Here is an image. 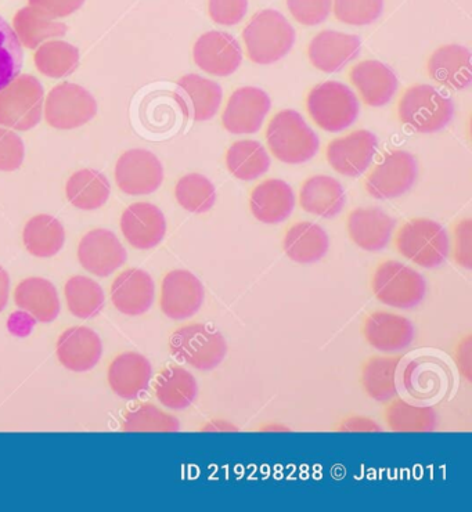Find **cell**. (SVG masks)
Returning <instances> with one entry per match:
<instances>
[{
    "instance_id": "cell-54",
    "label": "cell",
    "mask_w": 472,
    "mask_h": 512,
    "mask_svg": "<svg viewBox=\"0 0 472 512\" xmlns=\"http://www.w3.org/2000/svg\"><path fill=\"white\" fill-rule=\"evenodd\" d=\"M261 429H262V431H266V432H272V431L283 432V431H288V429L286 427H281V425H269V427H262Z\"/></svg>"
},
{
    "instance_id": "cell-37",
    "label": "cell",
    "mask_w": 472,
    "mask_h": 512,
    "mask_svg": "<svg viewBox=\"0 0 472 512\" xmlns=\"http://www.w3.org/2000/svg\"><path fill=\"white\" fill-rule=\"evenodd\" d=\"M178 86L192 104L194 121L203 122L215 117L223 99L221 86L196 74L180 78Z\"/></svg>"
},
{
    "instance_id": "cell-15",
    "label": "cell",
    "mask_w": 472,
    "mask_h": 512,
    "mask_svg": "<svg viewBox=\"0 0 472 512\" xmlns=\"http://www.w3.org/2000/svg\"><path fill=\"white\" fill-rule=\"evenodd\" d=\"M377 150V137L370 131L360 129L340 139H334L327 146L326 157L335 172L358 178L370 167Z\"/></svg>"
},
{
    "instance_id": "cell-17",
    "label": "cell",
    "mask_w": 472,
    "mask_h": 512,
    "mask_svg": "<svg viewBox=\"0 0 472 512\" xmlns=\"http://www.w3.org/2000/svg\"><path fill=\"white\" fill-rule=\"evenodd\" d=\"M121 232L136 250H151L164 240L167 221L157 205L135 203L129 205L121 216Z\"/></svg>"
},
{
    "instance_id": "cell-39",
    "label": "cell",
    "mask_w": 472,
    "mask_h": 512,
    "mask_svg": "<svg viewBox=\"0 0 472 512\" xmlns=\"http://www.w3.org/2000/svg\"><path fill=\"white\" fill-rule=\"evenodd\" d=\"M67 308L78 319L99 315L106 304V294L97 281L86 276H74L64 286Z\"/></svg>"
},
{
    "instance_id": "cell-36",
    "label": "cell",
    "mask_w": 472,
    "mask_h": 512,
    "mask_svg": "<svg viewBox=\"0 0 472 512\" xmlns=\"http://www.w3.org/2000/svg\"><path fill=\"white\" fill-rule=\"evenodd\" d=\"M226 167L234 178L250 182L268 172L270 157L261 143L255 140H239L226 153Z\"/></svg>"
},
{
    "instance_id": "cell-25",
    "label": "cell",
    "mask_w": 472,
    "mask_h": 512,
    "mask_svg": "<svg viewBox=\"0 0 472 512\" xmlns=\"http://www.w3.org/2000/svg\"><path fill=\"white\" fill-rule=\"evenodd\" d=\"M295 207L294 191L280 179H268L251 191L250 208L257 221L276 225L286 221Z\"/></svg>"
},
{
    "instance_id": "cell-14",
    "label": "cell",
    "mask_w": 472,
    "mask_h": 512,
    "mask_svg": "<svg viewBox=\"0 0 472 512\" xmlns=\"http://www.w3.org/2000/svg\"><path fill=\"white\" fill-rule=\"evenodd\" d=\"M268 93L255 86H244L230 96L222 114V125L234 135L257 133L270 111Z\"/></svg>"
},
{
    "instance_id": "cell-13",
    "label": "cell",
    "mask_w": 472,
    "mask_h": 512,
    "mask_svg": "<svg viewBox=\"0 0 472 512\" xmlns=\"http://www.w3.org/2000/svg\"><path fill=\"white\" fill-rule=\"evenodd\" d=\"M194 63L207 74L215 77H229L243 63L240 43L228 32H205L194 43Z\"/></svg>"
},
{
    "instance_id": "cell-44",
    "label": "cell",
    "mask_w": 472,
    "mask_h": 512,
    "mask_svg": "<svg viewBox=\"0 0 472 512\" xmlns=\"http://www.w3.org/2000/svg\"><path fill=\"white\" fill-rule=\"evenodd\" d=\"M385 0H334L335 18L348 25H370L376 23L384 12Z\"/></svg>"
},
{
    "instance_id": "cell-31",
    "label": "cell",
    "mask_w": 472,
    "mask_h": 512,
    "mask_svg": "<svg viewBox=\"0 0 472 512\" xmlns=\"http://www.w3.org/2000/svg\"><path fill=\"white\" fill-rule=\"evenodd\" d=\"M110 194L111 186L106 175L95 169H81L72 173L66 183L67 200L81 211L102 208Z\"/></svg>"
},
{
    "instance_id": "cell-45",
    "label": "cell",
    "mask_w": 472,
    "mask_h": 512,
    "mask_svg": "<svg viewBox=\"0 0 472 512\" xmlns=\"http://www.w3.org/2000/svg\"><path fill=\"white\" fill-rule=\"evenodd\" d=\"M286 3L295 21L306 27L324 23L333 10V0H286Z\"/></svg>"
},
{
    "instance_id": "cell-49",
    "label": "cell",
    "mask_w": 472,
    "mask_h": 512,
    "mask_svg": "<svg viewBox=\"0 0 472 512\" xmlns=\"http://www.w3.org/2000/svg\"><path fill=\"white\" fill-rule=\"evenodd\" d=\"M86 0H28V6L42 16L59 20L78 12Z\"/></svg>"
},
{
    "instance_id": "cell-4",
    "label": "cell",
    "mask_w": 472,
    "mask_h": 512,
    "mask_svg": "<svg viewBox=\"0 0 472 512\" xmlns=\"http://www.w3.org/2000/svg\"><path fill=\"white\" fill-rule=\"evenodd\" d=\"M169 351L179 362L196 370H214L225 359L228 345L221 331L201 323L176 328L169 338Z\"/></svg>"
},
{
    "instance_id": "cell-7",
    "label": "cell",
    "mask_w": 472,
    "mask_h": 512,
    "mask_svg": "<svg viewBox=\"0 0 472 512\" xmlns=\"http://www.w3.org/2000/svg\"><path fill=\"white\" fill-rule=\"evenodd\" d=\"M309 117L323 131H345L359 115L358 97L347 85L327 81L315 86L306 99Z\"/></svg>"
},
{
    "instance_id": "cell-35",
    "label": "cell",
    "mask_w": 472,
    "mask_h": 512,
    "mask_svg": "<svg viewBox=\"0 0 472 512\" xmlns=\"http://www.w3.org/2000/svg\"><path fill=\"white\" fill-rule=\"evenodd\" d=\"M448 374L445 367L431 358L414 359L407 364L403 373V385L414 399L430 400L437 398L445 389Z\"/></svg>"
},
{
    "instance_id": "cell-23",
    "label": "cell",
    "mask_w": 472,
    "mask_h": 512,
    "mask_svg": "<svg viewBox=\"0 0 472 512\" xmlns=\"http://www.w3.org/2000/svg\"><path fill=\"white\" fill-rule=\"evenodd\" d=\"M394 229V219L380 208H356L348 215L349 239L365 251L376 252L387 247Z\"/></svg>"
},
{
    "instance_id": "cell-5",
    "label": "cell",
    "mask_w": 472,
    "mask_h": 512,
    "mask_svg": "<svg viewBox=\"0 0 472 512\" xmlns=\"http://www.w3.org/2000/svg\"><path fill=\"white\" fill-rule=\"evenodd\" d=\"M45 90L41 82L28 74L16 78L0 90V126L12 131L28 132L43 117Z\"/></svg>"
},
{
    "instance_id": "cell-33",
    "label": "cell",
    "mask_w": 472,
    "mask_h": 512,
    "mask_svg": "<svg viewBox=\"0 0 472 512\" xmlns=\"http://www.w3.org/2000/svg\"><path fill=\"white\" fill-rule=\"evenodd\" d=\"M13 31L21 46L36 50L45 42L66 36L68 27L60 21L36 13L28 6L18 10L14 16Z\"/></svg>"
},
{
    "instance_id": "cell-53",
    "label": "cell",
    "mask_w": 472,
    "mask_h": 512,
    "mask_svg": "<svg viewBox=\"0 0 472 512\" xmlns=\"http://www.w3.org/2000/svg\"><path fill=\"white\" fill-rule=\"evenodd\" d=\"M201 431L205 432H236L237 427H234L233 424L228 423V421L223 420H214L211 421L210 424L205 425Z\"/></svg>"
},
{
    "instance_id": "cell-21",
    "label": "cell",
    "mask_w": 472,
    "mask_h": 512,
    "mask_svg": "<svg viewBox=\"0 0 472 512\" xmlns=\"http://www.w3.org/2000/svg\"><path fill=\"white\" fill-rule=\"evenodd\" d=\"M362 334L377 351L396 352L412 344L414 328L405 316L378 310L366 317Z\"/></svg>"
},
{
    "instance_id": "cell-26",
    "label": "cell",
    "mask_w": 472,
    "mask_h": 512,
    "mask_svg": "<svg viewBox=\"0 0 472 512\" xmlns=\"http://www.w3.org/2000/svg\"><path fill=\"white\" fill-rule=\"evenodd\" d=\"M14 302L39 323H52L60 313V298L52 281L43 277H27L17 284Z\"/></svg>"
},
{
    "instance_id": "cell-34",
    "label": "cell",
    "mask_w": 472,
    "mask_h": 512,
    "mask_svg": "<svg viewBox=\"0 0 472 512\" xmlns=\"http://www.w3.org/2000/svg\"><path fill=\"white\" fill-rule=\"evenodd\" d=\"M402 359V356H373L363 363L360 382L371 399L388 402L395 398L396 376Z\"/></svg>"
},
{
    "instance_id": "cell-27",
    "label": "cell",
    "mask_w": 472,
    "mask_h": 512,
    "mask_svg": "<svg viewBox=\"0 0 472 512\" xmlns=\"http://www.w3.org/2000/svg\"><path fill=\"white\" fill-rule=\"evenodd\" d=\"M428 72L435 82L446 88L466 89L472 79L471 52L460 45L441 46L428 60Z\"/></svg>"
},
{
    "instance_id": "cell-22",
    "label": "cell",
    "mask_w": 472,
    "mask_h": 512,
    "mask_svg": "<svg viewBox=\"0 0 472 512\" xmlns=\"http://www.w3.org/2000/svg\"><path fill=\"white\" fill-rule=\"evenodd\" d=\"M153 377V367L146 356L125 352L115 356L107 371L111 391L122 399H136L147 388Z\"/></svg>"
},
{
    "instance_id": "cell-19",
    "label": "cell",
    "mask_w": 472,
    "mask_h": 512,
    "mask_svg": "<svg viewBox=\"0 0 472 512\" xmlns=\"http://www.w3.org/2000/svg\"><path fill=\"white\" fill-rule=\"evenodd\" d=\"M111 302L126 316H140L149 312L156 298V286L149 273L142 269H126L111 284Z\"/></svg>"
},
{
    "instance_id": "cell-10",
    "label": "cell",
    "mask_w": 472,
    "mask_h": 512,
    "mask_svg": "<svg viewBox=\"0 0 472 512\" xmlns=\"http://www.w3.org/2000/svg\"><path fill=\"white\" fill-rule=\"evenodd\" d=\"M115 183L126 196H149L160 189L164 168L149 150L125 151L115 164Z\"/></svg>"
},
{
    "instance_id": "cell-18",
    "label": "cell",
    "mask_w": 472,
    "mask_h": 512,
    "mask_svg": "<svg viewBox=\"0 0 472 512\" xmlns=\"http://www.w3.org/2000/svg\"><path fill=\"white\" fill-rule=\"evenodd\" d=\"M56 355L64 369L85 373L102 359V340L92 328L71 327L63 331L57 340Z\"/></svg>"
},
{
    "instance_id": "cell-46",
    "label": "cell",
    "mask_w": 472,
    "mask_h": 512,
    "mask_svg": "<svg viewBox=\"0 0 472 512\" xmlns=\"http://www.w3.org/2000/svg\"><path fill=\"white\" fill-rule=\"evenodd\" d=\"M25 144L12 129L0 126V172H14L23 167Z\"/></svg>"
},
{
    "instance_id": "cell-40",
    "label": "cell",
    "mask_w": 472,
    "mask_h": 512,
    "mask_svg": "<svg viewBox=\"0 0 472 512\" xmlns=\"http://www.w3.org/2000/svg\"><path fill=\"white\" fill-rule=\"evenodd\" d=\"M385 424L394 432H430L437 424V414L428 406H416L403 399L391 400L385 407Z\"/></svg>"
},
{
    "instance_id": "cell-38",
    "label": "cell",
    "mask_w": 472,
    "mask_h": 512,
    "mask_svg": "<svg viewBox=\"0 0 472 512\" xmlns=\"http://www.w3.org/2000/svg\"><path fill=\"white\" fill-rule=\"evenodd\" d=\"M81 54L74 45L66 41L53 39L35 50L34 63L36 70L45 77L60 79L68 77L77 70Z\"/></svg>"
},
{
    "instance_id": "cell-52",
    "label": "cell",
    "mask_w": 472,
    "mask_h": 512,
    "mask_svg": "<svg viewBox=\"0 0 472 512\" xmlns=\"http://www.w3.org/2000/svg\"><path fill=\"white\" fill-rule=\"evenodd\" d=\"M10 297V277L3 266H0V313L5 310Z\"/></svg>"
},
{
    "instance_id": "cell-11",
    "label": "cell",
    "mask_w": 472,
    "mask_h": 512,
    "mask_svg": "<svg viewBox=\"0 0 472 512\" xmlns=\"http://www.w3.org/2000/svg\"><path fill=\"white\" fill-rule=\"evenodd\" d=\"M419 175L416 158L407 151L389 153L367 176L366 190L377 200H392L412 189Z\"/></svg>"
},
{
    "instance_id": "cell-2",
    "label": "cell",
    "mask_w": 472,
    "mask_h": 512,
    "mask_svg": "<svg viewBox=\"0 0 472 512\" xmlns=\"http://www.w3.org/2000/svg\"><path fill=\"white\" fill-rule=\"evenodd\" d=\"M266 143L273 157L284 164H304L319 151L320 140L294 110H283L270 120L266 128Z\"/></svg>"
},
{
    "instance_id": "cell-50",
    "label": "cell",
    "mask_w": 472,
    "mask_h": 512,
    "mask_svg": "<svg viewBox=\"0 0 472 512\" xmlns=\"http://www.w3.org/2000/svg\"><path fill=\"white\" fill-rule=\"evenodd\" d=\"M340 432H380L381 427L369 417L352 416L345 418L335 428Z\"/></svg>"
},
{
    "instance_id": "cell-29",
    "label": "cell",
    "mask_w": 472,
    "mask_h": 512,
    "mask_svg": "<svg viewBox=\"0 0 472 512\" xmlns=\"http://www.w3.org/2000/svg\"><path fill=\"white\" fill-rule=\"evenodd\" d=\"M330 240L322 227L313 222H298L288 227L283 240L284 252L291 261L308 265L327 254Z\"/></svg>"
},
{
    "instance_id": "cell-6",
    "label": "cell",
    "mask_w": 472,
    "mask_h": 512,
    "mask_svg": "<svg viewBox=\"0 0 472 512\" xmlns=\"http://www.w3.org/2000/svg\"><path fill=\"white\" fill-rule=\"evenodd\" d=\"M395 245L399 254L425 269L441 266L450 251L446 230L427 218L410 219L402 225L396 233Z\"/></svg>"
},
{
    "instance_id": "cell-16",
    "label": "cell",
    "mask_w": 472,
    "mask_h": 512,
    "mask_svg": "<svg viewBox=\"0 0 472 512\" xmlns=\"http://www.w3.org/2000/svg\"><path fill=\"white\" fill-rule=\"evenodd\" d=\"M128 254L113 232L93 229L79 241L78 261L82 268L97 277H108L125 265Z\"/></svg>"
},
{
    "instance_id": "cell-1",
    "label": "cell",
    "mask_w": 472,
    "mask_h": 512,
    "mask_svg": "<svg viewBox=\"0 0 472 512\" xmlns=\"http://www.w3.org/2000/svg\"><path fill=\"white\" fill-rule=\"evenodd\" d=\"M295 30L277 10H261L243 31L248 59L257 64H273L286 57L295 43Z\"/></svg>"
},
{
    "instance_id": "cell-12",
    "label": "cell",
    "mask_w": 472,
    "mask_h": 512,
    "mask_svg": "<svg viewBox=\"0 0 472 512\" xmlns=\"http://www.w3.org/2000/svg\"><path fill=\"white\" fill-rule=\"evenodd\" d=\"M203 283L189 270H172L161 283L160 308L172 320H186L196 315L203 305Z\"/></svg>"
},
{
    "instance_id": "cell-8",
    "label": "cell",
    "mask_w": 472,
    "mask_h": 512,
    "mask_svg": "<svg viewBox=\"0 0 472 512\" xmlns=\"http://www.w3.org/2000/svg\"><path fill=\"white\" fill-rule=\"evenodd\" d=\"M371 288L381 304L396 309L414 308L427 294V283L423 276L396 261H385L377 266Z\"/></svg>"
},
{
    "instance_id": "cell-24",
    "label": "cell",
    "mask_w": 472,
    "mask_h": 512,
    "mask_svg": "<svg viewBox=\"0 0 472 512\" xmlns=\"http://www.w3.org/2000/svg\"><path fill=\"white\" fill-rule=\"evenodd\" d=\"M351 82L358 89L363 103L370 107H383L391 102L398 90L396 74L384 63L365 60L352 67Z\"/></svg>"
},
{
    "instance_id": "cell-28",
    "label": "cell",
    "mask_w": 472,
    "mask_h": 512,
    "mask_svg": "<svg viewBox=\"0 0 472 512\" xmlns=\"http://www.w3.org/2000/svg\"><path fill=\"white\" fill-rule=\"evenodd\" d=\"M299 204L308 214L319 218H334L344 209V187L331 176H312L302 183Z\"/></svg>"
},
{
    "instance_id": "cell-20",
    "label": "cell",
    "mask_w": 472,
    "mask_h": 512,
    "mask_svg": "<svg viewBox=\"0 0 472 512\" xmlns=\"http://www.w3.org/2000/svg\"><path fill=\"white\" fill-rule=\"evenodd\" d=\"M360 46L362 42L358 35L322 31L309 43V61L316 70L333 74L359 56Z\"/></svg>"
},
{
    "instance_id": "cell-3",
    "label": "cell",
    "mask_w": 472,
    "mask_h": 512,
    "mask_svg": "<svg viewBox=\"0 0 472 512\" xmlns=\"http://www.w3.org/2000/svg\"><path fill=\"white\" fill-rule=\"evenodd\" d=\"M452 99L431 85H413L399 100L398 115L403 125L419 133L442 131L452 121Z\"/></svg>"
},
{
    "instance_id": "cell-41",
    "label": "cell",
    "mask_w": 472,
    "mask_h": 512,
    "mask_svg": "<svg viewBox=\"0 0 472 512\" xmlns=\"http://www.w3.org/2000/svg\"><path fill=\"white\" fill-rule=\"evenodd\" d=\"M175 198L186 211L205 214L215 205L216 190L211 180L204 175L189 173L176 183Z\"/></svg>"
},
{
    "instance_id": "cell-30",
    "label": "cell",
    "mask_w": 472,
    "mask_h": 512,
    "mask_svg": "<svg viewBox=\"0 0 472 512\" xmlns=\"http://www.w3.org/2000/svg\"><path fill=\"white\" fill-rule=\"evenodd\" d=\"M198 385L193 374L183 367L171 364L157 374L154 393L162 406L171 410H185L197 398Z\"/></svg>"
},
{
    "instance_id": "cell-9",
    "label": "cell",
    "mask_w": 472,
    "mask_h": 512,
    "mask_svg": "<svg viewBox=\"0 0 472 512\" xmlns=\"http://www.w3.org/2000/svg\"><path fill=\"white\" fill-rule=\"evenodd\" d=\"M97 114V102L84 86L64 82L54 86L43 104L46 124L59 131H72L89 124Z\"/></svg>"
},
{
    "instance_id": "cell-42",
    "label": "cell",
    "mask_w": 472,
    "mask_h": 512,
    "mask_svg": "<svg viewBox=\"0 0 472 512\" xmlns=\"http://www.w3.org/2000/svg\"><path fill=\"white\" fill-rule=\"evenodd\" d=\"M122 429L125 432H178V418L150 403H142L126 411Z\"/></svg>"
},
{
    "instance_id": "cell-51",
    "label": "cell",
    "mask_w": 472,
    "mask_h": 512,
    "mask_svg": "<svg viewBox=\"0 0 472 512\" xmlns=\"http://www.w3.org/2000/svg\"><path fill=\"white\" fill-rule=\"evenodd\" d=\"M471 335H467L463 341L460 342L456 349V362L459 366L460 373L471 380Z\"/></svg>"
},
{
    "instance_id": "cell-32",
    "label": "cell",
    "mask_w": 472,
    "mask_h": 512,
    "mask_svg": "<svg viewBox=\"0 0 472 512\" xmlns=\"http://www.w3.org/2000/svg\"><path fill=\"white\" fill-rule=\"evenodd\" d=\"M25 248L36 258H52L66 244V230L52 215H35L24 226Z\"/></svg>"
},
{
    "instance_id": "cell-48",
    "label": "cell",
    "mask_w": 472,
    "mask_h": 512,
    "mask_svg": "<svg viewBox=\"0 0 472 512\" xmlns=\"http://www.w3.org/2000/svg\"><path fill=\"white\" fill-rule=\"evenodd\" d=\"M453 258L457 265L472 268V221L461 219L453 229Z\"/></svg>"
},
{
    "instance_id": "cell-43",
    "label": "cell",
    "mask_w": 472,
    "mask_h": 512,
    "mask_svg": "<svg viewBox=\"0 0 472 512\" xmlns=\"http://www.w3.org/2000/svg\"><path fill=\"white\" fill-rule=\"evenodd\" d=\"M23 46L13 28L0 16V90L9 85L23 70Z\"/></svg>"
},
{
    "instance_id": "cell-47",
    "label": "cell",
    "mask_w": 472,
    "mask_h": 512,
    "mask_svg": "<svg viewBox=\"0 0 472 512\" xmlns=\"http://www.w3.org/2000/svg\"><path fill=\"white\" fill-rule=\"evenodd\" d=\"M248 12V0H208V14L219 25H236Z\"/></svg>"
}]
</instances>
